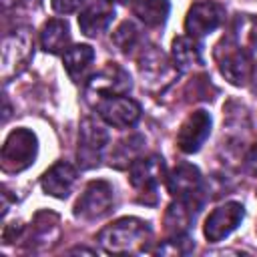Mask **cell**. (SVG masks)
Instances as JSON below:
<instances>
[{
    "label": "cell",
    "mask_w": 257,
    "mask_h": 257,
    "mask_svg": "<svg viewBox=\"0 0 257 257\" xmlns=\"http://www.w3.org/2000/svg\"><path fill=\"white\" fill-rule=\"evenodd\" d=\"M139 40H141V34H139V28L133 24V22H122L114 32H112V42H114V46L120 50V52H124V54H128V52H133L137 46H139Z\"/></svg>",
    "instance_id": "25"
},
{
    "label": "cell",
    "mask_w": 257,
    "mask_h": 257,
    "mask_svg": "<svg viewBox=\"0 0 257 257\" xmlns=\"http://www.w3.org/2000/svg\"><path fill=\"white\" fill-rule=\"evenodd\" d=\"M114 18V6L108 0H90L78 14V26L84 36H98L108 28Z\"/></svg>",
    "instance_id": "15"
},
{
    "label": "cell",
    "mask_w": 257,
    "mask_h": 257,
    "mask_svg": "<svg viewBox=\"0 0 257 257\" xmlns=\"http://www.w3.org/2000/svg\"><path fill=\"white\" fill-rule=\"evenodd\" d=\"M76 183V169L70 163H54L40 179V187L46 195L54 199H66Z\"/></svg>",
    "instance_id": "16"
},
{
    "label": "cell",
    "mask_w": 257,
    "mask_h": 257,
    "mask_svg": "<svg viewBox=\"0 0 257 257\" xmlns=\"http://www.w3.org/2000/svg\"><path fill=\"white\" fill-rule=\"evenodd\" d=\"M151 237L153 231L147 221L137 217H122L98 233V243L108 253H137L147 247Z\"/></svg>",
    "instance_id": "1"
},
{
    "label": "cell",
    "mask_w": 257,
    "mask_h": 257,
    "mask_svg": "<svg viewBox=\"0 0 257 257\" xmlns=\"http://www.w3.org/2000/svg\"><path fill=\"white\" fill-rule=\"evenodd\" d=\"M92 60H94V50L88 44H74L66 48L62 54V64L74 82H82L86 78Z\"/></svg>",
    "instance_id": "20"
},
{
    "label": "cell",
    "mask_w": 257,
    "mask_h": 257,
    "mask_svg": "<svg viewBox=\"0 0 257 257\" xmlns=\"http://www.w3.org/2000/svg\"><path fill=\"white\" fill-rule=\"evenodd\" d=\"M165 177V161L159 155L139 157L128 165V181L139 193L141 203L157 201V187Z\"/></svg>",
    "instance_id": "4"
},
{
    "label": "cell",
    "mask_w": 257,
    "mask_h": 257,
    "mask_svg": "<svg viewBox=\"0 0 257 257\" xmlns=\"http://www.w3.org/2000/svg\"><path fill=\"white\" fill-rule=\"evenodd\" d=\"M209 135H211V114L207 110H195L183 120L177 133V145L183 153L191 155L203 147Z\"/></svg>",
    "instance_id": "12"
},
{
    "label": "cell",
    "mask_w": 257,
    "mask_h": 257,
    "mask_svg": "<svg viewBox=\"0 0 257 257\" xmlns=\"http://www.w3.org/2000/svg\"><path fill=\"white\" fill-rule=\"evenodd\" d=\"M36 155H38L36 135L28 128H14L2 145V153H0L2 169L6 173H20L34 163Z\"/></svg>",
    "instance_id": "3"
},
{
    "label": "cell",
    "mask_w": 257,
    "mask_h": 257,
    "mask_svg": "<svg viewBox=\"0 0 257 257\" xmlns=\"http://www.w3.org/2000/svg\"><path fill=\"white\" fill-rule=\"evenodd\" d=\"M108 135L100 122L86 116L80 120L78 128V147H76V161L80 169H92L100 163L102 151L106 147Z\"/></svg>",
    "instance_id": "6"
},
{
    "label": "cell",
    "mask_w": 257,
    "mask_h": 257,
    "mask_svg": "<svg viewBox=\"0 0 257 257\" xmlns=\"http://www.w3.org/2000/svg\"><path fill=\"white\" fill-rule=\"evenodd\" d=\"M245 167H247V171L251 173V175H257V143L251 147V151L247 153V157H245Z\"/></svg>",
    "instance_id": "28"
},
{
    "label": "cell",
    "mask_w": 257,
    "mask_h": 257,
    "mask_svg": "<svg viewBox=\"0 0 257 257\" xmlns=\"http://www.w3.org/2000/svg\"><path fill=\"white\" fill-rule=\"evenodd\" d=\"M171 56H173V66L179 72L193 70L195 66L203 64V54H201V44L193 36H177L171 46Z\"/></svg>",
    "instance_id": "18"
},
{
    "label": "cell",
    "mask_w": 257,
    "mask_h": 257,
    "mask_svg": "<svg viewBox=\"0 0 257 257\" xmlns=\"http://www.w3.org/2000/svg\"><path fill=\"white\" fill-rule=\"evenodd\" d=\"M34 54V42L26 28L8 34L2 42V76L8 78L26 68Z\"/></svg>",
    "instance_id": "7"
},
{
    "label": "cell",
    "mask_w": 257,
    "mask_h": 257,
    "mask_svg": "<svg viewBox=\"0 0 257 257\" xmlns=\"http://www.w3.org/2000/svg\"><path fill=\"white\" fill-rule=\"evenodd\" d=\"M223 20H225V8L221 4L211 2V0L197 2L187 12L185 32L193 38H201V36H207L213 30H217Z\"/></svg>",
    "instance_id": "10"
},
{
    "label": "cell",
    "mask_w": 257,
    "mask_h": 257,
    "mask_svg": "<svg viewBox=\"0 0 257 257\" xmlns=\"http://www.w3.org/2000/svg\"><path fill=\"white\" fill-rule=\"evenodd\" d=\"M227 36L249 52L257 50V16L237 14L231 22V32Z\"/></svg>",
    "instance_id": "22"
},
{
    "label": "cell",
    "mask_w": 257,
    "mask_h": 257,
    "mask_svg": "<svg viewBox=\"0 0 257 257\" xmlns=\"http://www.w3.org/2000/svg\"><path fill=\"white\" fill-rule=\"evenodd\" d=\"M70 253H94V251H88V249H72Z\"/></svg>",
    "instance_id": "29"
},
{
    "label": "cell",
    "mask_w": 257,
    "mask_h": 257,
    "mask_svg": "<svg viewBox=\"0 0 257 257\" xmlns=\"http://www.w3.org/2000/svg\"><path fill=\"white\" fill-rule=\"evenodd\" d=\"M213 58L219 72L233 86H245L253 76V56L249 50L241 48L229 36H225L213 50Z\"/></svg>",
    "instance_id": "2"
},
{
    "label": "cell",
    "mask_w": 257,
    "mask_h": 257,
    "mask_svg": "<svg viewBox=\"0 0 257 257\" xmlns=\"http://www.w3.org/2000/svg\"><path fill=\"white\" fill-rule=\"evenodd\" d=\"M131 90V76L114 62H108L104 68H100L86 86V98L88 100H102L108 96H118Z\"/></svg>",
    "instance_id": "8"
},
{
    "label": "cell",
    "mask_w": 257,
    "mask_h": 257,
    "mask_svg": "<svg viewBox=\"0 0 257 257\" xmlns=\"http://www.w3.org/2000/svg\"><path fill=\"white\" fill-rule=\"evenodd\" d=\"M143 145H145V141H143V137H139V135H133V137L120 141V143L116 145L112 157H110V165H114V167H118V169L131 165V163L137 159V155L141 153Z\"/></svg>",
    "instance_id": "24"
},
{
    "label": "cell",
    "mask_w": 257,
    "mask_h": 257,
    "mask_svg": "<svg viewBox=\"0 0 257 257\" xmlns=\"http://www.w3.org/2000/svg\"><path fill=\"white\" fill-rule=\"evenodd\" d=\"M108 2H120V4H126L128 0H108Z\"/></svg>",
    "instance_id": "30"
},
{
    "label": "cell",
    "mask_w": 257,
    "mask_h": 257,
    "mask_svg": "<svg viewBox=\"0 0 257 257\" xmlns=\"http://www.w3.org/2000/svg\"><path fill=\"white\" fill-rule=\"evenodd\" d=\"M139 68H141V74L145 78L143 82H147L149 86H153V84H157V86L169 84L173 80V74L179 72L175 66L169 64L167 56L157 46L143 48L141 58H139Z\"/></svg>",
    "instance_id": "13"
},
{
    "label": "cell",
    "mask_w": 257,
    "mask_h": 257,
    "mask_svg": "<svg viewBox=\"0 0 257 257\" xmlns=\"http://www.w3.org/2000/svg\"><path fill=\"white\" fill-rule=\"evenodd\" d=\"M50 4L58 14H72L84 4V0H50Z\"/></svg>",
    "instance_id": "27"
},
{
    "label": "cell",
    "mask_w": 257,
    "mask_h": 257,
    "mask_svg": "<svg viewBox=\"0 0 257 257\" xmlns=\"http://www.w3.org/2000/svg\"><path fill=\"white\" fill-rule=\"evenodd\" d=\"M201 211V199L195 197H181L175 203L169 205L165 213V229L169 235H181L187 233V229L195 223L197 213Z\"/></svg>",
    "instance_id": "14"
},
{
    "label": "cell",
    "mask_w": 257,
    "mask_h": 257,
    "mask_svg": "<svg viewBox=\"0 0 257 257\" xmlns=\"http://www.w3.org/2000/svg\"><path fill=\"white\" fill-rule=\"evenodd\" d=\"M114 203L112 187L106 181H90L74 203V217L82 221H96L110 213Z\"/></svg>",
    "instance_id": "5"
},
{
    "label": "cell",
    "mask_w": 257,
    "mask_h": 257,
    "mask_svg": "<svg viewBox=\"0 0 257 257\" xmlns=\"http://www.w3.org/2000/svg\"><path fill=\"white\" fill-rule=\"evenodd\" d=\"M68 42H70V30H68V24L64 20L52 18L42 26L40 46L44 48V52L60 54L68 48Z\"/></svg>",
    "instance_id": "21"
},
{
    "label": "cell",
    "mask_w": 257,
    "mask_h": 257,
    "mask_svg": "<svg viewBox=\"0 0 257 257\" xmlns=\"http://www.w3.org/2000/svg\"><path fill=\"white\" fill-rule=\"evenodd\" d=\"M201 173L195 165H189V163H179L167 177V187H169V193L175 197V199H181V197H195L201 193Z\"/></svg>",
    "instance_id": "17"
},
{
    "label": "cell",
    "mask_w": 257,
    "mask_h": 257,
    "mask_svg": "<svg viewBox=\"0 0 257 257\" xmlns=\"http://www.w3.org/2000/svg\"><path fill=\"white\" fill-rule=\"evenodd\" d=\"M96 110L106 124L116 126V128H128L141 118V104L124 94L98 100Z\"/></svg>",
    "instance_id": "11"
},
{
    "label": "cell",
    "mask_w": 257,
    "mask_h": 257,
    "mask_svg": "<svg viewBox=\"0 0 257 257\" xmlns=\"http://www.w3.org/2000/svg\"><path fill=\"white\" fill-rule=\"evenodd\" d=\"M245 217V209L241 203L229 201L225 205H219L217 209H213L205 221V237L211 243H219L225 237H229L243 221Z\"/></svg>",
    "instance_id": "9"
},
{
    "label": "cell",
    "mask_w": 257,
    "mask_h": 257,
    "mask_svg": "<svg viewBox=\"0 0 257 257\" xmlns=\"http://www.w3.org/2000/svg\"><path fill=\"white\" fill-rule=\"evenodd\" d=\"M169 10H171L169 0H133L135 16L151 28L163 26L169 16Z\"/></svg>",
    "instance_id": "23"
},
{
    "label": "cell",
    "mask_w": 257,
    "mask_h": 257,
    "mask_svg": "<svg viewBox=\"0 0 257 257\" xmlns=\"http://www.w3.org/2000/svg\"><path fill=\"white\" fill-rule=\"evenodd\" d=\"M60 237L58 217L54 213L42 211L32 221V233H30V249H48L52 247Z\"/></svg>",
    "instance_id": "19"
},
{
    "label": "cell",
    "mask_w": 257,
    "mask_h": 257,
    "mask_svg": "<svg viewBox=\"0 0 257 257\" xmlns=\"http://www.w3.org/2000/svg\"><path fill=\"white\" fill-rule=\"evenodd\" d=\"M195 247V243L191 241V237L187 233L181 235H171V239H167L163 245H159L155 249L157 255H187L191 253Z\"/></svg>",
    "instance_id": "26"
}]
</instances>
